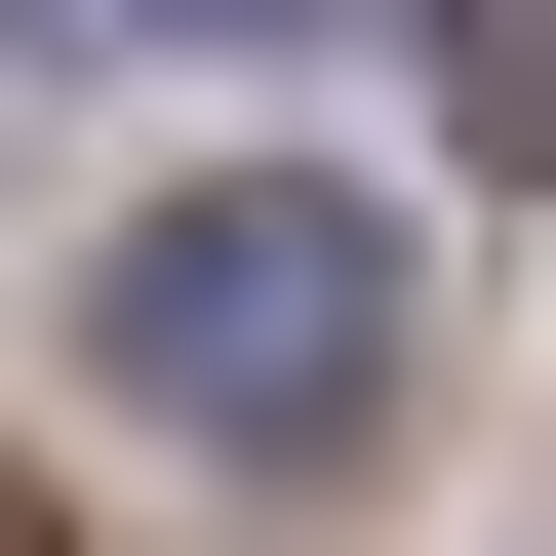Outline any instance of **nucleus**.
I'll list each match as a JSON object with an SVG mask.
<instances>
[{"label": "nucleus", "mask_w": 556, "mask_h": 556, "mask_svg": "<svg viewBox=\"0 0 556 556\" xmlns=\"http://www.w3.org/2000/svg\"><path fill=\"white\" fill-rule=\"evenodd\" d=\"M0 40H278V0H0Z\"/></svg>", "instance_id": "2"}, {"label": "nucleus", "mask_w": 556, "mask_h": 556, "mask_svg": "<svg viewBox=\"0 0 556 556\" xmlns=\"http://www.w3.org/2000/svg\"><path fill=\"white\" fill-rule=\"evenodd\" d=\"M0 556H40V517H0Z\"/></svg>", "instance_id": "3"}, {"label": "nucleus", "mask_w": 556, "mask_h": 556, "mask_svg": "<svg viewBox=\"0 0 556 556\" xmlns=\"http://www.w3.org/2000/svg\"><path fill=\"white\" fill-rule=\"evenodd\" d=\"M119 397L239 438V477H358L397 438V199H318V160L160 199V239H119Z\"/></svg>", "instance_id": "1"}]
</instances>
